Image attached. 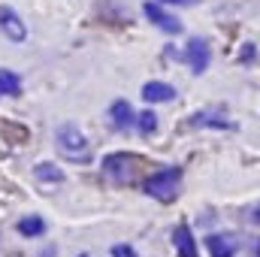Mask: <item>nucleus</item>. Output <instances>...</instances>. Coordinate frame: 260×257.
Returning a JSON list of instances; mask_svg holds the SVG:
<instances>
[{"label": "nucleus", "instance_id": "f257e3e1", "mask_svg": "<svg viewBox=\"0 0 260 257\" xmlns=\"http://www.w3.org/2000/svg\"><path fill=\"white\" fill-rule=\"evenodd\" d=\"M55 148L70 164H91L94 160V151H91V142H88L85 130L79 124H73V121H64V124L55 127Z\"/></svg>", "mask_w": 260, "mask_h": 257}, {"label": "nucleus", "instance_id": "f03ea898", "mask_svg": "<svg viewBox=\"0 0 260 257\" xmlns=\"http://www.w3.org/2000/svg\"><path fill=\"white\" fill-rule=\"evenodd\" d=\"M182 167H160L142 179V191L157 203H173L182 191Z\"/></svg>", "mask_w": 260, "mask_h": 257}, {"label": "nucleus", "instance_id": "7ed1b4c3", "mask_svg": "<svg viewBox=\"0 0 260 257\" xmlns=\"http://www.w3.org/2000/svg\"><path fill=\"white\" fill-rule=\"evenodd\" d=\"M100 170L115 185H133L142 170V157H136L133 151H109V154H103Z\"/></svg>", "mask_w": 260, "mask_h": 257}, {"label": "nucleus", "instance_id": "20e7f679", "mask_svg": "<svg viewBox=\"0 0 260 257\" xmlns=\"http://www.w3.org/2000/svg\"><path fill=\"white\" fill-rule=\"evenodd\" d=\"M142 15L157 27V30H164V34H170V37H176V34H182V21L164 6V3H157V0H148V3H142Z\"/></svg>", "mask_w": 260, "mask_h": 257}, {"label": "nucleus", "instance_id": "39448f33", "mask_svg": "<svg viewBox=\"0 0 260 257\" xmlns=\"http://www.w3.org/2000/svg\"><path fill=\"white\" fill-rule=\"evenodd\" d=\"M182 58H185V64L191 67V73H206L209 64H212V49H209V40H203V37H191L188 43H185V52H182Z\"/></svg>", "mask_w": 260, "mask_h": 257}, {"label": "nucleus", "instance_id": "423d86ee", "mask_svg": "<svg viewBox=\"0 0 260 257\" xmlns=\"http://www.w3.org/2000/svg\"><path fill=\"white\" fill-rule=\"evenodd\" d=\"M0 34L9 43H24L27 40V24L12 6H0Z\"/></svg>", "mask_w": 260, "mask_h": 257}, {"label": "nucleus", "instance_id": "0eeeda50", "mask_svg": "<svg viewBox=\"0 0 260 257\" xmlns=\"http://www.w3.org/2000/svg\"><path fill=\"white\" fill-rule=\"evenodd\" d=\"M206 251H209V257H236L239 254V239L233 233H209Z\"/></svg>", "mask_w": 260, "mask_h": 257}, {"label": "nucleus", "instance_id": "6e6552de", "mask_svg": "<svg viewBox=\"0 0 260 257\" xmlns=\"http://www.w3.org/2000/svg\"><path fill=\"white\" fill-rule=\"evenodd\" d=\"M188 124H191V127H206V130H233L236 127L221 109H200V112L191 115Z\"/></svg>", "mask_w": 260, "mask_h": 257}, {"label": "nucleus", "instance_id": "1a4fd4ad", "mask_svg": "<svg viewBox=\"0 0 260 257\" xmlns=\"http://www.w3.org/2000/svg\"><path fill=\"white\" fill-rule=\"evenodd\" d=\"M15 233H18L21 239H40V236H46V233H49V221H46L40 212L21 215V218L15 221Z\"/></svg>", "mask_w": 260, "mask_h": 257}, {"label": "nucleus", "instance_id": "9d476101", "mask_svg": "<svg viewBox=\"0 0 260 257\" xmlns=\"http://www.w3.org/2000/svg\"><path fill=\"white\" fill-rule=\"evenodd\" d=\"M142 100L151 103V106L170 103V100H176V88H173L170 82H164V79H151V82L142 85Z\"/></svg>", "mask_w": 260, "mask_h": 257}, {"label": "nucleus", "instance_id": "9b49d317", "mask_svg": "<svg viewBox=\"0 0 260 257\" xmlns=\"http://www.w3.org/2000/svg\"><path fill=\"white\" fill-rule=\"evenodd\" d=\"M106 115H109V124L115 130H130L136 124V109L130 106L127 100H112Z\"/></svg>", "mask_w": 260, "mask_h": 257}, {"label": "nucleus", "instance_id": "f8f14e48", "mask_svg": "<svg viewBox=\"0 0 260 257\" xmlns=\"http://www.w3.org/2000/svg\"><path fill=\"white\" fill-rule=\"evenodd\" d=\"M173 248L179 257H200V248H197V239H194V230L188 224H179L173 230Z\"/></svg>", "mask_w": 260, "mask_h": 257}, {"label": "nucleus", "instance_id": "ddd939ff", "mask_svg": "<svg viewBox=\"0 0 260 257\" xmlns=\"http://www.w3.org/2000/svg\"><path fill=\"white\" fill-rule=\"evenodd\" d=\"M34 179L40 182V185H64V170L58 167V164H52V160H40L37 167H34Z\"/></svg>", "mask_w": 260, "mask_h": 257}, {"label": "nucleus", "instance_id": "4468645a", "mask_svg": "<svg viewBox=\"0 0 260 257\" xmlns=\"http://www.w3.org/2000/svg\"><path fill=\"white\" fill-rule=\"evenodd\" d=\"M21 94V76L15 70H0V97H18Z\"/></svg>", "mask_w": 260, "mask_h": 257}, {"label": "nucleus", "instance_id": "2eb2a0df", "mask_svg": "<svg viewBox=\"0 0 260 257\" xmlns=\"http://www.w3.org/2000/svg\"><path fill=\"white\" fill-rule=\"evenodd\" d=\"M133 127L139 130V136H151V133L157 130V112H154V109L136 112V124H133Z\"/></svg>", "mask_w": 260, "mask_h": 257}, {"label": "nucleus", "instance_id": "dca6fc26", "mask_svg": "<svg viewBox=\"0 0 260 257\" xmlns=\"http://www.w3.org/2000/svg\"><path fill=\"white\" fill-rule=\"evenodd\" d=\"M109 254H112V257H139V254H136V248H133L130 242H115V245L109 248Z\"/></svg>", "mask_w": 260, "mask_h": 257}, {"label": "nucleus", "instance_id": "f3484780", "mask_svg": "<svg viewBox=\"0 0 260 257\" xmlns=\"http://www.w3.org/2000/svg\"><path fill=\"white\" fill-rule=\"evenodd\" d=\"M245 221H248L251 227H260V200H257V203H251V206L245 209Z\"/></svg>", "mask_w": 260, "mask_h": 257}, {"label": "nucleus", "instance_id": "a211bd4d", "mask_svg": "<svg viewBox=\"0 0 260 257\" xmlns=\"http://www.w3.org/2000/svg\"><path fill=\"white\" fill-rule=\"evenodd\" d=\"M254 55H257V49L248 43V46H242V52H239V61H242V64H251V61H254Z\"/></svg>", "mask_w": 260, "mask_h": 257}, {"label": "nucleus", "instance_id": "6ab92c4d", "mask_svg": "<svg viewBox=\"0 0 260 257\" xmlns=\"http://www.w3.org/2000/svg\"><path fill=\"white\" fill-rule=\"evenodd\" d=\"M157 3H164V6H194L200 0H157Z\"/></svg>", "mask_w": 260, "mask_h": 257}, {"label": "nucleus", "instance_id": "aec40b11", "mask_svg": "<svg viewBox=\"0 0 260 257\" xmlns=\"http://www.w3.org/2000/svg\"><path fill=\"white\" fill-rule=\"evenodd\" d=\"M40 257H58V248H55V245H43Z\"/></svg>", "mask_w": 260, "mask_h": 257}, {"label": "nucleus", "instance_id": "412c9836", "mask_svg": "<svg viewBox=\"0 0 260 257\" xmlns=\"http://www.w3.org/2000/svg\"><path fill=\"white\" fill-rule=\"evenodd\" d=\"M76 257H91V254H88V251H82V254H76Z\"/></svg>", "mask_w": 260, "mask_h": 257}]
</instances>
